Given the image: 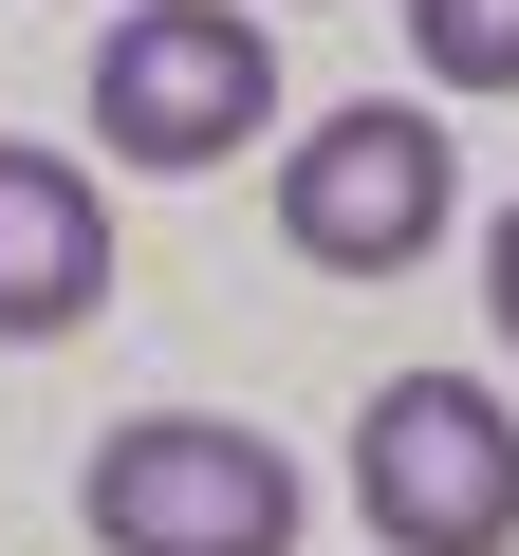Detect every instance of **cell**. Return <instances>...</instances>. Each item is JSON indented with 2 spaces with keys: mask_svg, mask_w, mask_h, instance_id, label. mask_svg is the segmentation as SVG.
Returning a JSON list of instances; mask_svg holds the SVG:
<instances>
[{
  "mask_svg": "<svg viewBox=\"0 0 519 556\" xmlns=\"http://www.w3.org/2000/svg\"><path fill=\"white\" fill-rule=\"evenodd\" d=\"M482 316H501V353H519V204L482 223Z\"/></svg>",
  "mask_w": 519,
  "mask_h": 556,
  "instance_id": "52a82bcc",
  "label": "cell"
},
{
  "mask_svg": "<svg viewBox=\"0 0 519 556\" xmlns=\"http://www.w3.org/2000/svg\"><path fill=\"white\" fill-rule=\"evenodd\" d=\"M353 501L390 556H501L519 538V427L482 371H390L353 408Z\"/></svg>",
  "mask_w": 519,
  "mask_h": 556,
  "instance_id": "277c9868",
  "label": "cell"
},
{
  "mask_svg": "<svg viewBox=\"0 0 519 556\" xmlns=\"http://www.w3.org/2000/svg\"><path fill=\"white\" fill-rule=\"evenodd\" d=\"M75 519L112 556H298V464L223 408H149L75 464Z\"/></svg>",
  "mask_w": 519,
  "mask_h": 556,
  "instance_id": "6da1fadb",
  "label": "cell"
},
{
  "mask_svg": "<svg viewBox=\"0 0 519 556\" xmlns=\"http://www.w3.org/2000/svg\"><path fill=\"white\" fill-rule=\"evenodd\" d=\"M112 298V204L75 149H0V353H38Z\"/></svg>",
  "mask_w": 519,
  "mask_h": 556,
  "instance_id": "5b68a950",
  "label": "cell"
},
{
  "mask_svg": "<svg viewBox=\"0 0 519 556\" xmlns=\"http://www.w3.org/2000/svg\"><path fill=\"white\" fill-rule=\"evenodd\" d=\"M427 93H519V0H408Z\"/></svg>",
  "mask_w": 519,
  "mask_h": 556,
  "instance_id": "8992f818",
  "label": "cell"
},
{
  "mask_svg": "<svg viewBox=\"0 0 519 556\" xmlns=\"http://www.w3.org/2000/svg\"><path fill=\"white\" fill-rule=\"evenodd\" d=\"M445 223H464V149H445V112H408V93H353V112H316V130L279 149V241H298L316 278H408Z\"/></svg>",
  "mask_w": 519,
  "mask_h": 556,
  "instance_id": "7a4b0ae2",
  "label": "cell"
},
{
  "mask_svg": "<svg viewBox=\"0 0 519 556\" xmlns=\"http://www.w3.org/2000/svg\"><path fill=\"white\" fill-rule=\"evenodd\" d=\"M241 130H279V38L241 0H130L93 38V149L112 167H223Z\"/></svg>",
  "mask_w": 519,
  "mask_h": 556,
  "instance_id": "3957f363",
  "label": "cell"
}]
</instances>
